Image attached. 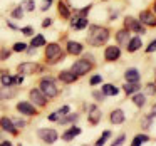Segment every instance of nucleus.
Masks as SVG:
<instances>
[{
    "mask_svg": "<svg viewBox=\"0 0 156 146\" xmlns=\"http://www.w3.org/2000/svg\"><path fill=\"white\" fill-rule=\"evenodd\" d=\"M109 39V32L108 29H102V27H98V25H92L91 27V32L87 35V41L91 45H102L106 41Z\"/></svg>",
    "mask_w": 156,
    "mask_h": 146,
    "instance_id": "f257e3e1",
    "label": "nucleus"
},
{
    "mask_svg": "<svg viewBox=\"0 0 156 146\" xmlns=\"http://www.w3.org/2000/svg\"><path fill=\"white\" fill-rule=\"evenodd\" d=\"M39 91L45 96V98H55L59 94V89L52 79H42L41 81V89Z\"/></svg>",
    "mask_w": 156,
    "mask_h": 146,
    "instance_id": "f03ea898",
    "label": "nucleus"
},
{
    "mask_svg": "<svg viewBox=\"0 0 156 146\" xmlns=\"http://www.w3.org/2000/svg\"><path fill=\"white\" fill-rule=\"evenodd\" d=\"M45 57H47V61L51 62V64H55V62H59L62 59V49L59 44H49L47 47H45Z\"/></svg>",
    "mask_w": 156,
    "mask_h": 146,
    "instance_id": "7ed1b4c3",
    "label": "nucleus"
},
{
    "mask_svg": "<svg viewBox=\"0 0 156 146\" xmlns=\"http://www.w3.org/2000/svg\"><path fill=\"white\" fill-rule=\"evenodd\" d=\"M37 134H39V138H41L44 143H47V144H52V143H55V141H57V138H59L57 131H55V129H52V128L39 129Z\"/></svg>",
    "mask_w": 156,
    "mask_h": 146,
    "instance_id": "20e7f679",
    "label": "nucleus"
},
{
    "mask_svg": "<svg viewBox=\"0 0 156 146\" xmlns=\"http://www.w3.org/2000/svg\"><path fill=\"white\" fill-rule=\"evenodd\" d=\"M91 67H92L91 62H87L86 59H82V61H76L74 62L71 72H72V74H76V76H82V74H87V72L91 71Z\"/></svg>",
    "mask_w": 156,
    "mask_h": 146,
    "instance_id": "39448f33",
    "label": "nucleus"
},
{
    "mask_svg": "<svg viewBox=\"0 0 156 146\" xmlns=\"http://www.w3.org/2000/svg\"><path fill=\"white\" fill-rule=\"evenodd\" d=\"M17 71L20 76H30V74H35L37 71H41V66H37L35 62H22V64H19Z\"/></svg>",
    "mask_w": 156,
    "mask_h": 146,
    "instance_id": "423d86ee",
    "label": "nucleus"
},
{
    "mask_svg": "<svg viewBox=\"0 0 156 146\" xmlns=\"http://www.w3.org/2000/svg\"><path fill=\"white\" fill-rule=\"evenodd\" d=\"M29 98H30V101L34 102L35 106H41V108H42V106L47 104V98H45L39 89H32V91L29 92Z\"/></svg>",
    "mask_w": 156,
    "mask_h": 146,
    "instance_id": "0eeeda50",
    "label": "nucleus"
},
{
    "mask_svg": "<svg viewBox=\"0 0 156 146\" xmlns=\"http://www.w3.org/2000/svg\"><path fill=\"white\" fill-rule=\"evenodd\" d=\"M124 25H126V29H129V30H133V32H138V34H144V27L141 25V22L136 20V19H133V17H126Z\"/></svg>",
    "mask_w": 156,
    "mask_h": 146,
    "instance_id": "6e6552de",
    "label": "nucleus"
},
{
    "mask_svg": "<svg viewBox=\"0 0 156 146\" xmlns=\"http://www.w3.org/2000/svg\"><path fill=\"white\" fill-rule=\"evenodd\" d=\"M119 55H121V49L116 47V45H109V47H106L104 51V59L109 62L116 61V59H119Z\"/></svg>",
    "mask_w": 156,
    "mask_h": 146,
    "instance_id": "1a4fd4ad",
    "label": "nucleus"
},
{
    "mask_svg": "<svg viewBox=\"0 0 156 146\" xmlns=\"http://www.w3.org/2000/svg\"><path fill=\"white\" fill-rule=\"evenodd\" d=\"M17 111L19 112H22V114H25V116H35L37 114V111H35V108L30 104V102H19L17 104Z\"/></svg>",
    "mask_w": 156,
    "mask_h": 146,
    "instance_id": "9d476101",
    "label": "nucleus"
},
{
    "mask_svg": "<svg viewBox=\"0 0 156 146\" xmlns=\"http://www.w3.org/2000/svg\"><path fill=\"white\" fill-rule=\"evenodd\" d=\"M139 22L141 24H146V25H156V17L151 14V12H148V10H143L141 14H139Z\"/></svg>",
    "mask_w": 156,
    "mask_h": 146,
    "instance_id": "9b49d317",
    "label": "nucleus"
},
{
    "mask_svg": "<svg viewBox=\"0 0 156 146\" xmlns=\"http://www.w3.org/2000/svg\"><path fill=\"white\" fill-rule=\"evenodd\" d=\"M17 96V89H14L12 86H4L0 87V99H12Z\"/></svg>",
    "mask_w": 156,
    "mask_h": 146,
    "instance_id": "f8f14e48",
    "label": "nucleus"
},
{
    "mask_svg": "<svg viewBox=\"0 0 156 146\" xmlns=\"http://www.w3.org/2000/svg\"><path fill=\"white\" fill-rule=\"evenodd\" d=\"M0 126H2V129H4V131H9V133H12V134H17V129H15L12 119H9V118H0Z\"/></svg>",
    "mask_w": 156,
    "mask_h": 146,
    "instance_id": "ddd939ff",
    "label": "nucleus"
},
{
    "mask_svg": "<svg viewBox=\"0 0 156 146\" xmlns=\"http://www.w3.org/2000/svg\"><path fill=\"white\" fill-rule=\"evenodd\" d=\"M82 51H84V49H82V44H79V42H74V41H69V42H67V52H69V54L79 55Z\"/></svg>",
    "mask_w": 156,
    "mask_h": 146,
    "instance_id": "4468645a",
    "label": "nucleus"
},
{
    "mask_svg": "<svg viewBox=\"0 0 156 146\" xmlns=\"http://www.w3.org/2000/svg\"><path fill=\"white\" fill-rule=\"evenodd\" d=\"M109 119H111L112 124H121L124 121V112H122V109H114L111 112V116H109Z\"/></svg>",
    "mask_w": 156,
    "mask_h": 146,
    "instance_id": "2eb2a0df",
    "label": "nucleus"
},
{
    "mask_svg": "<svg viewBox=\"0 0 156 146\" xmlns=\"http://www.w3.org/2000/svg\"><path fill=\"white\" fill-rule=\"evenodd\" d=\"M99 119H101V111H99L96 106H91V108H89V123H91V124H98Z\"/></svg>",
    "mask_w": 156,
    "mask_h": 146,
    "instance_id": "dca6fc26",
    "label": "nucleus"
},
{
    "mask_svg": "<svg viewBox=\"0 0 156 146\" xmlns=\"http://www.w3.org/2000/svg\"><path fill=\"white\" fill-rule=\"evenodd\" d=\"M77 134H81V128H77V126H72V128H69L67 131L62 134V139H64V141H71V139H74Z\"/></svg>",
    "mask_w": 156,
    "mask_h": 146,
    "instance_id": "f3484780",
    "label": "nucleus"
},
{
    "mask_svg": "<svg viewBox=\"0 0 156 146\" xmlns=\"http://www.w3.org/2000/svg\"><path fill=\"white\" fill-rule=\"evenodd\" d=\"M59 79H61L62 82H66V84H71V82H74L76 79H77V76L72 74L71 71H62L61 74H59Z\"/></svg>",
    "mask_w": 156,
    "mask_h": 146,
    "instance_id": "a211bd4d",
    "label": "nucleus"
},
{
    "mask_svg": "<svg viewBox=\"0 0 156 146\" xmlns=\"http://www.w3.org/2000/svg\"><path fill=\"white\" fill-rule=\"evenodd\" d=\"M124 77H126L128 82H138L139 81V71L138 69H128L126 74H124Z\"/></svg>",
    "mask_w": 156,
    "mask_h": 146,
    "instance_id": "6ab92c4d",
    "label": "nucleus"
},
{
    "mask_svg": "<svg viewBox=\"0 0 156 146\" xmlns=\"http://www.w3.org/2000/svg\"><path fill=\"white\" fill-rule=\"evenodd\" d=\"M101 91H102V94H104V96H118L119 89L116 87V86H112V84H104L101 87Z\"/></svg>",
    "mask_w": 156,
    "mask_h": 146,
    "instance_id": "aec40b11",
    "label": "nucleus"
},
{
    "mask_svg": "<svg viewBox=\"0 0 156 146\" xmlns=\"http://www.w3.org/2000/svg\"><path fill=\"white\" fill-rule=\"evenodd\" d=\"M139 47H141V39H139V37L129 39V42H128V51L129 52H136Z\"/></svg>",
    "mask_w": 156,
    "mask_h": 146,
    "instance_id": "412c9836",
    "label": "nucleus"
},
{
    "mask_svg": "<svg viewBox=\"0 0 156 146\" xmlns=\"http://www.w3.org/2000/svg\"><path fill=\"white\" fill-rule=\"evenodd\" d=\"M72 27L77 29V30H81V29H86V27H87V19H86V17L74 19V20H72Z\"/></svg>",
    "mask_w": 156,
    "mask_h": 146,
    "instance_id": "4be33fe9",
    "label": "nucleus"
},
{
    "mask_svg": "<svg viewBox=\"0 0 156 146\" xmlns=\"http://www.w3.org/2000/svg\"><path fill=\"white\" fill-rule=\"evenodd\" d=\"M139 87H141V86H139L138 82H128V84H124L126 94H134V92L139 91Z\"/></svg>",
    "mask_w": 156,
    "mask_h": 146,
    "instance_id": "5701e85b",
    "label": "nucleus"
},
{
    "mask_svg": "<svg viewBox=\"0 0 156 146\" xmlns=\"http://www.w3.org/2000/svg\"><path fill=\"white\" fill-rule=\"evenodd\" d=\"M116 39H118L119 44H128L129 42V32L128 30H119L116 34Z\"/></svg>",
    "mask_w": 156,
    "mask_h": 146,
    "instance_id": "b1692460",
    "label": "nucleus"
},
{
    "mask_svg": "<svg viewBox=\"0 0 156 146\" xmlns=\"http://www.w3.org/2000/svg\"><path fill=\"white\" fill-rule=\"evenodd\" d=\"M148 141H149V138L146 134H138V136H134L131 146H141V144H144V143H148Z\"/></svg>",
    "mask_w": 156,
    "mask_h": 146,
    "instance_id": "393cba45",
    "label": "nucleus"
},
{
    "mask_svg": "<svg viewBox=\"0 0 156 146\" xmlns=\"http://www.w3.org/2000/svg\"><path fill=\"white\" fill-rule=\"evenodd\" d=\"M30 45L32 47H42V45H45V39H44V35H35L34 39L30 41Z\"/></svg>",
    "mask_w": 156,
    "mask_h": 146,
    "instance_id": "a878e982",
    "label": "nucleus"
},
{
    "mask_svg": "<svg viewBox=\"0 0 156 146\" xmlns=\"http://www.w3.org/2000/svg\"><path fill=\"white\" fill-rule=\"evenodd\" d=\"M0 82H2V86H12L14 84V77L9 76L7 72H4V74L0 76Z\"/></svg>",
    "mask_w": 156,
    "mask_h": 146,
    "instance_id": "bb28decb",
    "label": "nucleus"
},
{
    "mask_svg": "<svg viewBox=\"0 0 156 146\" xmlns=\"http://www.w3.org/2000/svg\"><path fill=\"white\" fill-rule=\"evenodd\" d=\"M133 102H134L138 108H143L144 102H146V99H144V96H143V94H134V96H133Z\"/></svg>",
    "mask_w": 156,
    "mask_h": 146,
    "instance_id": "cd10ccee",
    "label": "nucleus"
},
{
    "mask_svg": "<svg viewBox=\"0 0 156 146\" xmlns=\"http://www.w3.org/2000/svg\"><path fill=\"white\" fill-rule=\"evenodd\" d=\"M109 136H111V131H104L101 136H99V139H98V141H96V146H104L106 139H108Z\"/></svg>",
    "mask_w": 156,
    "mask_h": 146,
    "instance_id": "c85d7f7f",
    "label": "nucleus"
},
{
    "mask_svg": "<svg viewBox=\"0 0 156 146\" xmlns=\"http://www.w3.org/2000/svg\"><path fill=\"white\" fill-rule=\"evenodd\" d=\"M79 116L77 114H69L67 118H59V123L61 124H66V123H71V121H77Z\"/></svg>",
    "mask_w": 156,
    "mask_h": 146,
    "instance_id": "c756f323",
    "label": "nucleus"
},
{
    "mask_svg": "<svg viewBox=\"0 0 156 146\" xmlns=\"http://www.w3.org/2000/svg\"><path fill=\"white\" fill-rule=\"evenodd\" d=\"M59 14H61L62 17H69V9L66 7L64 2H59Z\"/></svg>",
    "mask_w": 156,
    "mask_h": 146,
    "instance_id": "7c9ffc66",
    "label": "nucleus"
},
{
    "mask_svg": "<svg viewBox=\"0 0 156 146\" xmlns=\"http://www.w3.org/2000/svg\"><path fill=\"white\" fill-rule=\"evenodd\" d=\"M22 15H24V9L22 7H17L12 10V17L14 19H22Z\"/></svg>",
    "mask_w": 156,
    "mask_h": 146,
    "instance_id": "2f4dec72",
    "label": "nucleus"
},
{
    "mask_svg": "<svg viewBox=\"0 0 156 146\" xmlns=\"http://www.w3.org/2000/svg\"><path fill=\"white\" fill-rule=\"evenodd\" d=\"M20 7H24L25 10H29V12H32V10H34V7H35V4L32 2V0H27V2H24Z\"/></svg>",
    "mask_w": 156,
    "mask_h": 146,
    "instance_id": "473e14b6",
    "label": "nucleus"
},
{
    "mask_svg": "<svg viewBox=\"0 0 156 146\" xmlns=\"http://www.w3.org/2000/svg\"><path fill=\"white\" fill-rule=\"evenodd\" d=\"M25 49H27V45H25L24 42H17V44H14V51L15 52H24Z\"/></svg>",
    "mask_w": 156,
    "mask_h": 146,
    "instance_id": "72a5a7b5",
    "label": "nucleus"
},
{
    "mask_svg": "<svg viewBox=\"0 0 156 146\" xmlns=\"http://www.w3.org/2000/svg\"><path fill=\"white\" fill-rule=\"evenodd\" d=\"M146 94L154 96L156 94V86L154 84H148V86H146Z\"/></svg>",
    "mask_w": 156,
    "mask_h": 146,
    "instance_id": "f704fd0d",
    "label": "nucleus"
},
{
    "mask_svg": "<svg viewBox=\"0 0 156 146\" xmlns=\"http://www.w3.org/2000/svg\"><path fill=\"white\" fill-rule=\"evenodd\" d=\"M124 139H126V136H124V134H121V136H119V138H118V139H116V141H114V143H112V144H111V146H121V144H122V143H124Z\"/></svg>",
    "mask_w": 156,
    "mask_h": 146,
    "instance_id": "c9c22d12",
    "label": "nucleus"
},
{
    "mask_svg": "<svg viewBox=\"0 0 156 146\" xmlns=\"http://www.w3.org/2000/svg\"><path fill=\"white\" fill-rule=\"evenodd\" d=\"M99 82H102V77H101V76H92L91 84H92V86H96V84H99Z\"/></svg>",
    "mask_w": 156,
    "mask_h": 146,
    "instance_id": "e433bc0d",
    "label": "nucleus"
},
{
    "mask_svg": "<svg viewBox=\"0 0 156 146\" xmlns=\"http://www.w3.org/2000/svg\"><path fill=\"white\" fill-rule=\"evenodd\" d=\"M67 112H69V106H62V108L57 111V114L59 116H64V114H67Z\"/></svg>",
    "mask_w": 156,
    "mask_h": 146,
    "instance_id": "4c0bfd02",
    "label": "nucleus"
},
{
    "mask_svg": "<svg viewBox=\"0 0 156 146\" xmlns=\"http://www.w3.org/2000/svg\"><path fill=\"white\" fill-rule=\"evenodd\" d=\"M22 34H24V35H32V34H34V29H32V27H24V29H22Z\"/></svg>",
    "mask_w": 156,
    "mask_h": 146,
    "instance_id": "58836bf2",
    "label": "nucleus"
},
{
    "mask_svg": "<svg viewBox=\"0 0 156 146\" xmlns=\"http://www.w3.org/2000/svg\"><path fill=\"white\" fill-rule=\"evenodd\" d=\"M154 51H156V41H153L151 44L146 47V52H154Z\"/></svg>",
    "mask_w": 156,
    "mask_h": 146,
    "instance_id": "ea45409f",
    "label": "nucleus"
},
{
    "mask_svg": "<svg viewBox=\"0 0 156 146\" xmlns=\"http://www.w3.org/2000/svg\"><path fill=\"white\" fill-rule=\"evenodd\" d=\"M51 4H52V0H44V4H42V10H47L49 7H51Z\"/></svg>",
    "mask_w": 156,
    "mask_h": 146,
    "instance_id": "a19ab883",
    "label": "nucleus"
},
{
    "mask_svg": "<svg viewBox=\"0 0 156 146\" xmlns=\"http://www.w3.org/2000/svg\"><path fill=\"white\" fill-rule=\"evenodd\" d=\"M59 118H61V116H59L57 112H52V114L49 116V121H59Z\"/></svg>",
    "mask_w": 156,
    "mask_h": 146,
    "instance_id": "79ce46f5",
    "label": "nucleus"
},
{
    "mask_svg": "<svg viewBox=\"0 0 156 146\" xmlns=\"http://www.w3.org/2000/svg\"><path fill=\"white\" fill-rule=\"evenodd\" d=\"M51 24H52V19H45V20L42 22V27H49Z\"/></svg>",
    "mask_w": 156,
    "mask_h": 146,
    "instance_id": "37998d69",
    "label": "nucleus"
},
{
    "mask_svg": "<svg viewBox=\"0 0 156 146\" xmlns=\"http://www.w3.org/2000/svg\"><path fill=\"white\" fill-rule=\"evenodd\" d=\"M9 55H10V52H9V51H2V52H0V59H5V57H9Z\"/></svg>",
    "mask_w": 156,
    "mask_h": 146,
    "instance_id": "c03bdc74",
    "label": "nucleus"
},
{
    "mask_svg": "<svg viewBox=\"0 0 156 146\" xmlns=\"http://www.w3.org/2000/svg\"><path fill=\"white\" fill-rule=\"evenodd\" d=\"M0 146H12V143L10 141H2V143H0Z\"/></svg>",
    "mask_w": 156,
    "mask_h": 146,
    "instance_id": "a18cd8bd",
    "label": "nucleus"
},
{
    "mask_svg": "<svg viewBox=\"0 0 156 146\" xmlns=\"http://www.w3.org/2000/svg\"><path fill=\"white\" fill-rule=\"evenodd\" d=\"M154 10H156V4H154Z\"/></svg>",
    "mask_w": 156,
    "mask_h": 146,
    "instance_id": "49530a36",
    "label": "nucleus"
},
{
    "mask_svg": "<svg viewBox=\"0 0 156 146\" xmlns=\"http://www.w3.org/2000/svg\"><path fill=\"white\" fill-rule=\"evenodd\" d=\"M19 146H22V144H19Z\"/></svg>",
    "mask_w": 156,
    "mask_h": 146,
    "instance_id": "de8ad7c7",
    "label": "nucleus"
}]
</instances>
